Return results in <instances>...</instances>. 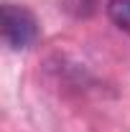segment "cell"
Returning <instances> with one entry per match:
<instances>
[{"label": "cell", "mask_w": 130, "mask_h": 132, "mask_svg": "<svg viewBox=\"0 0 130 132\" xmlns=\"http://www.w3.org/2000/svg\"><path fill=\"white\" fill-rule=\"evenodd\" d=\"M3 38L10 48L23 51L38 38V20L23 5H3Z\"/></svg>", "instance_id": "cell-1"}, {"label": "cell", "mask_w": 130, "mask_h": 132, "mask_svg": "<svg viewBox=\"0 0 130 132\" xmlns=\"http://www.w3.org/2000/svg\"><path fill=\"white\" fill-rule=\"evenodd\" d=\"M107 18L120 31L130 33V0H110L107 3Z\"/></svg>", "instance_id": "cell-2"}]
</instances>
